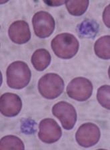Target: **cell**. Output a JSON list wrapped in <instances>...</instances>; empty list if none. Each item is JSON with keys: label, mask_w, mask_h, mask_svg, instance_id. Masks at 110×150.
Returning a JSON list of instances; mask_svg holds the SVG:
<instances>
[{"label": "cell", "mask_w": 110, "mask_h": 150, "mask_svg": "<svg viewBox=\"0 0 110 150\" xmlns=\"http://www.w3.org/2000/svg\"><path fill=\"white\" fill-rule=\"evenodd\" d=\"M51 57L50 53L46 49L41 48L36 50L33 53L31 62L37 71H43L50 64Z\"/></svg>", "instance_id": "cell-11"}, {"label": "cell", "mask_w": 110, "mask_h": 150, "mask_svg": "<svg viewBox=\"0 0 110 150\" xmlns=\"http://www.w3.org/2000/svg\"><path fill=\"white\" fill-rule=\"evenodd\" d=\"M22 108V99L16 94L6 93L0 97V111L4 116L8 117L17 116Z\"/></svg>", "instance_id": "cell-9"}, {"label": "cell", "mask_w": 110, "mask_h": 150, "mask_svg": "<svg viewBox=\"0 0 110 150\" xmlns=\"http://www.w3.org/2000/svg\"><path fill=\"white\" fill-rule=\"evenodd\" d=\"M36 122L32 119H24L22 121L21 131L26 135H32L36 131Z\"/></svg>", "instance_id": "cell-17"}, {"label": "cell", "mask_w": 110, "mask_h": 150, "mask_svg": "<svg viewBox=\"0 0 110 150\" xmlns=\"http://www.w3.org/2000/svg\"><path fill=\"white\" fill-rule=\"evenodd\" d=\"M0 149H25L24 144L20 137L15 135H7L2 137L0 141Z\"/></svg>", "instance_id": "cell-15"}, {"label": "cell", "mask_w": 110, "mask_h": 150, "mask_svg": "<svg viewBox=\"0 0 110 150\" xmlns=\"http://www.w3.org/2000/svg\"><path fill=\"white\" fill-rule=\"evenodd\" d=\"M110 86L106 84L98 88L97 92V99L99 104L106 109H110Z\"/></svg>", "instance_id": "cell-16"}, {"label": "cell", "mask_w": 110, "mask_h": 150, "mask_svg": "<svg viewBox=\"0 0 110 150\" xmlns=\"http://www.w3.org/2000/svg\"><path fill=\"white\" fill-rule=\"evenodd\" d=\"M101 137L99 127L92 123H85L78 128L76 133V139L81 147H90L96 145Z\"/></svg>", "instance_id": "cell-7"}, {"label": "cell", "mask_w": 110, "mask_h": 150, "mask_svg": "<svg viewBox=\"0 0 110 150\" xmlns=\"http://www.w3.org/2000/svg\"><path fill=\"white\" fill-rule=\"evenodd\" d=\"M65 84L63 79L55 73H47L39 80L37 88L39 93L47 99H55L62 95Z\"/></svg>", "instance_id": "cell-3"}, {"label": "cell", "mask_w": 110, "mask_h": 150, "mask_svg": "<svg viewBox=\"0 0 110 150\" xmlns=\"http://www.w3.org/2000/svg\"><path fill=\"white\" fill-rule=\"evenodd\" d=\"M88 0H76L65 1V6L68 12L72 16H80L85 13L89 6Z\"/></svg>", "instance_id": "cell-14"}, {"label": "cell", "mask_w": 110, "mask_h": 150, "mask_svg": "<svg viewBox=\"0 0 110 150\" xmlns=\"http://www.w3.org/2000/svg\"><path fill=\"white\" fill-rule=\"evenodd\" d=\"M9 38L13 43L23 44L31 39V31L29 24L23 20H18L13 22L8 29Z\"/></svg>", "instance_id": "cell-10"}, {"label": "cell", "mask_w": 110, "mask_h": 150, "mask_svg": "<svg viewBox=\"0 0 110 150\" xmlns=\"http://www.w3.org/2000/svg\"><path fill=\"white\" fill-rule=\"evenodd\" d=\"M110 36L109 35L99 38L95 42L94 51L98 57L104 60L110 59Z\"/></svg>", "instance_id": "cell-13"}, {"label": "cell", "mask_w": 110, "mask_h": 150, "mask_svg": "<svg viewBox=\"0 0 110 150\" xmlns=\"http://www.w3.org/2000/svg\"><path fill=\"white\" fill-rule=\"evenodd\" d=\"M51 48L55 54L62 59H70L76 56L79 48L78 40L74 35L62 33L51 40Z\"/></svg>", "instance_id": "cell-1"}, {"label": "cell", "mask_w": 110, "mask_h": 150, "mask_svg": "<svg viewBox=\"0 0 110 150\" xmlns=\"http://www.w3.org/2000/svg\"><path fill=\"white\" fill-rule=\"evenodd\" d=\"M99 25L96 21L88 19L78 24L76 30L78 35L84 38H94L99 32Z\"/></svg>", "instance_id": "cell-12"}, {"label": "cell", "mask_w": 110, "mask_h": 150, "mask_svg": "<svg viewBox=\"0 0 110 150\" xmlns=\"http://www.w3.org/2000/svg\"><path fill=\"white\" fill-rule=\"evenodd\" d=\"M43 2L48 6L51 7L60 6L65 3V1H43Z\"/></svg>", "instance_id": "cell-19"}, {"label": "cell", "mask_w": 110, "mask_h": 150, "mask_svg": "<svg viewBox=\"0 0 110 150\" xmlns=\"http://www.w3.org/2000/svg\"><path fill=\"white\" fill-rule=\"evenodd\" d=\"M32 72L27 63L15 61L9 65L6 70L7 84L13 89H22L29 83Z\"/></svg>", "instance_id": "cell-2"}, {"label": "cell", "mask_w": 110, "mask_h": 150, "mask_svg": "<svg viewBox=\"0 0 110 150\" xmlns=\"http://www.w3.org/2000/svg\"><path fill=\"white\" fill-rule=\"evenodd\" d=\"M62 135V129L54 119H44L39 123L38 137L42 142L53 144L57 142Z\"/></svg>", "instance_id": "cell-8"}, {"label": "cell", "mask_w": 110, "mask_h": 150, "mask_svg": "<svg viewBox=\"0 0 110 150\" xmlns=\"http://www.w3.org/2000/svg\"><path fill=\"white\" fill-rule=\"evenodd\" d=\"M52 112L65 130H71L74 127L78 115L76 109L71 104L65 101L58 102L53 106Z\"/></svg>", "instance_id": "cell-6"}, {"label": "cell", "mask_w": 110, "mask_h": 150, "mask_svg": "<svg viewBox=\"0 0 110 150\" xmlns=\"http://www.w3.org/2000/svg\"><path fill=\"white\" fill-rule=\"evenodd\" d=\"M32 25L35 34L37 37L46 38L53 34L55 28V22L50 13L39 11L33 16Z\"/></svg>", "instance_id": "cell-5"}, {"label": "cell", "mask_w": 110, "mask_h": 150, "mask_svg": "<svg viewBox=\"0 0 110 150\" xmlns=\"http://www.w3.org/2000/svg\"><path fill=\"white\" fill-rule=\"evenodd\" d=\"M103 20L107 28H110L109 24V5L105 8L103 13Z\"/></svg>", "instance_id": "cell-18"}, {"label": "cell", "mask_w": 110, "mask_h": 150, "mask_svg": "<svg viewBox=\"0 0 110 150\" xmlns=\"http://www.w3.org/2000/svg\"><path fill=\"white\" fill-rule=\"evenodd\" d=\"M93 89V84L90 80L84 77H77L67 84L66 91L70 98L83 102L90 98Z\"/></svg>", "instance_id": "cell-4"}]
</instances>
